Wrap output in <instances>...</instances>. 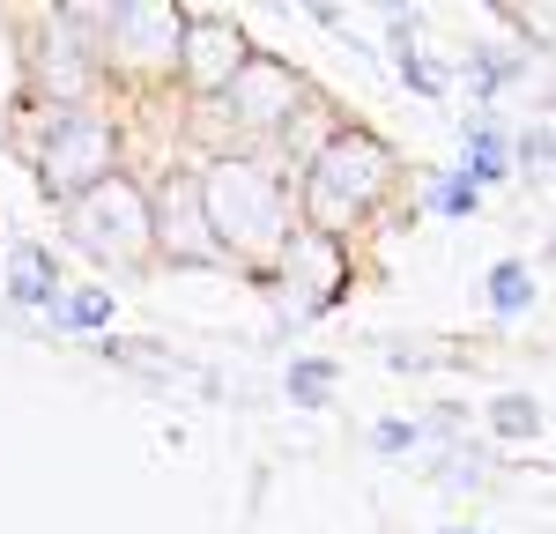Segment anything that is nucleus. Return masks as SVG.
<instances>
[{"label": "nucleus", "instance_id": "1", "mask_svg": "<svg viewBox=\"0 0 556 534\" xmlns=\"http://www.w3.org/2000/svg\"><path fill=\"white\" fill-rule=\"evenodd\" d=\"M393 178H401V164H393V149H386L379 134L334 127L327 141H312V156H304V193H298L304 230L334 245L342 230H356L393 193Z\"/></svg>", "mask_w": 556, "mask_h": 534}, {"label": "nucleus", "instance_id": "2", "mask_svg": "<svg viewBox=\"0 0 556 534\" xmlns=\"http://www.w3.org/2000/svg\"><path fill=\"white\" fill-rule=\"evenodd\" d=\"M201 223H208L215 253H238V260H267L298 238V216H290V186L275 164H253V156H215L201 171Z\"/></svg>", "mask_w": 556, "mask_h": 534}, {"label": "nucleus", "instance_id": "3", "mask_svg": "<svg viewBox=\"0 0 556 534\" xmlns=\"http://www.w3.org/2000/svg\"><path fill=\"white\" fill-rule=\"evenodd\" d=\"M30 171L52 201H83L89 186H104L119 171V127L89 104H52L38 149H30Z\"/></svg>", "mask_w": 556, "mask_h": 534}, {"label": "nucleus", "instance_id": "4", "mask_svg": "<svg viewBox=\"0 0 556 534\" xmlns=\"http://www.w3.org/2000/svg\"><path fill=\"white\" fill-rule=\"evenodd\" d=\"M67 238L83 245L89 260H112V267L149 260L156 253V238H149V193L127 171H112L104 186H89L83 201H67Z\"/></svg>", "mask_w": 556, "mask_h": 534}, {"label": "nucleus", "instance_id": "5", "mask_svg": "<svg viewBox=\"0 0 556 534\" xmlns=\"http://www.w3.org/2000/svg\"><path fill=\"white\" fill-rule=\"evenodd\" d=\"M97 60L104 67H141V75H172L178 67V8L156 0H119V8H97Z\"/></svg>", "mask_w": 556, "mask_h": 534}, {"label": "nucleus", "instance_id": "6", "mask_svg": "<svg viewBox=\"0 0 556 534\" xmlns=\"http://www.w3.org/2000/svg\"><path fill=\"white\" fill-rule=\"evenodd\" d=\"M178 23H186V30H178V67L172 75L193 89V97H223V82H230V75L245 67V52H253L245 30H238L230 15H208V8H178Z\"/></svg>", "mask_w": 556, "mask_h": 534}, {"label": "nucleus", "instance_id": "7", "mask_svg": "<svg viewBox=\"0 0 556 534\" xmlns=\"http://www.w3.org/2000/svg\"><path fill=\"white\" fill-rule=\"evenodd\" d=\"M298 75L275 60V52H245V67L223 82V97L215 104H230V119L238 127H253V134H275V127H290V112H298Z\"/></svg>", "mask_w": 556, "mask_h": 534}, {"label": "nucleus", "instance_id": "8", "mask_svg": "<svg viewBox=\"0 0 556 534\" xmlns=\"http://www.w3.org/2000/svg\"><path fill=\"white\" fill-rule=\"evenodd\" d=\"M60 267H52V253L45 245H15L8 253V305H23V312H52L60 305Z\"/></svg>", "mask_w": 556, "mask_h": 534}, {"label": "nucleus", "instance_id": "9", "mask_svg": "<svg viewBox=\"0 0 556 534\" xmlns=\"http://www.w3.org/2000/svg\"><path fill=\"white\" fill-rule=\"evenodd\" d=\"M453 171L468 178V186H482V193H490L497 178H513V134L497 127V119H475L468 141H460V164H453Z\"/></svg>", "mask_w": 556, "mask_h": 534}, {"label": "nucleus", "instance_id": "10", "mask_svg": "<svg viewBox=\"0 0 556 534\" xmlns=\"http://www.w3.org/2000/svg\"><path fill=\"white\" fill-rule=\"evenodd\" d=\"M393 67H401V82L416 89L424 104H445L453 97V82L430 67V52H424V38H416V15H393Z\"/></svg>", "mask_w": 556, "mask_h": 534}, {"label": "nucleus", "instance_id": "11", "mask_svg": "<svg viewBox=\"0 0 556 534\" xmlns=\"http://www.w3.org/2000/svg\"><path fill=\"white\" fill-rule=\"evenodd\" d=\"M45 319H52V334H104L112 327V290H97V282L60 290V305L45 312Z\"/></svg>", "mask_w": 556, "mask_h": 534}, {"label": "nucleus", "instance_id": "12", "mask_svg": "<svg viewBox=\"0 0 556 534\" xmlns=\"http://www.w3.org/2000/svg\"><path fill=\"white\" fill-rule=\"evenodd\" d=\"M482 290H490V312H497V319H527V312H534V267L527 260H497Z\"/></svg>", "mask_w": 556, "mask_h": 534}, {"label": "nucleus", "instance_id": "13", "mask_svg": "<svg viewBox=\"0 0 556 534\" xmlns=\"http://www.w3.org/2000/svg\"><path fill=\"white\" fill-rule=\"evenodd\" d=\"M334 379H342V364H334V356H298L282 386H290V400H298V408H319V400L334 394Z\"/></svg>", "mask_w": 556, "mask_h": 534}, {"label": "nucleus", "instance_id": "14", "mask_svg": "<svg viewBox=\"0 0 556 534\" xmlns=\"http://www.w3.org/2000/svg\"><path fill=\"white\" fill-rule=\"evenodd\" d=\"M430 216H445V223L482 216V186H468L460 171H438V178H430Z\"/></svg>", "mask_w": 556, "mask_h": 534}, {"label": "nucleus", "instance_id": "15", "mask_svg": "<svg viewBox=\"0 0 556 534\" xmlns=\"http://www.w3.org/2000/svg\"><path fill=\"white\" fill-rule=\"evenodd\" d=\"M513 75H519L513 52H490V44H482V52H468V97H475V104H490V97L513 82Z\"/></svg>", "mask_w": 556, "mask_h": 534}, {"label": "nucleus", "instance_id": "16", "mask_svg": "<svg viewBox=\"0 0 556 534\" xmlns=\"http://www.w3.org/2000/svg\"><path fill=\"white\" fill-rule=\"evenodd\" d=\"M490 423H497L505 438H534V431H542V408H534V400H519V394H505L497 408H490Z\"/></svg>", "mask_w": 556, "mask_h": 534}, {"label": "nucleus", "instance_id": "17", "mask_svg": "<svg viewBox=\"0 0 556 534\" xmlns=\"http://www.w3.org/2000/svg\"><path fill=\"white\" fill-rule=\"evenodd\" d=\"M513 171H527V178L549 171V119H534V127L513 141Z\"/></svg>", "mask_w": 556, "mask_h": 534}, {"label": "nucleus", "instance_id": "18", "mask_svg": "<svg viewBox=\"0 0 556 534\" xmlns=\"http://www.w3.org/2000/svg\"><path fill=\"white\" fill-rule=\"evenodd\" d=\"M371 445L401 460V453H416V445H424V423H408V416H386V423H371Z\"/></svg>", "mask_w": 556, "mask_h": 534}, {"label": "nucleus", "instance_id": "19", "mask_svg": "<svg viewBox=\"0 0 556 534\" xmlns=\"http://www.w3.org/2000/svg\"><path fill=\"white\" fill-rule=\"evenodd\" d=\"M445 534H475V527H445Z\"/></svg>", "mask_w": 556, "mask_h": 534}]
</instances>
